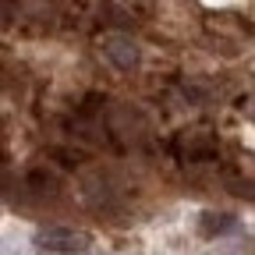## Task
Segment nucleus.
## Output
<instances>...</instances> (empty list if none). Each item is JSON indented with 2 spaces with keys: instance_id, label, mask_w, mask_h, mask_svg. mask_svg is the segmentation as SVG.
Wrapping results in <instances>:
<instances>
[{
  "instance_id": "nucleus-1",
  "label": "nucleus",
  "mask_w": 255,
  "mask_h": 255,
  "mask_svg": "<svg viewBox=\"0 0 255 255\" xmlns=\"http://www.w3.org/2000/svg\"><path fill=\"white\" fill-rule=\"evenodd\" d=\"M32 245L50 255H85L92 248V234L75 227H39L32 234Z\"/></svg>"
},
{
  "instance_id": "nucleus-2",
  "label": "nucleus",
  "mask_w": 255,
  "mask_h": 255,
  "mask_svg": "<svg viewBox=\"0 0 255 255\" xmlns=\"http://www.w3.org/2000/svg\"><path fill=\"white\" fill-rule=\"evenodd\" d=\"M100 50H103V57L114 64L117 71H135L142 64V50H138V43L131 36H107Z\"/></svg>"
},
{
  "instance_id": "nucleus-3",
  "label": "nucleus",
  "mask_w": 255,
  "mask_h": 255,
  "mask_svg": "<svg viewBox=\"0 0 255 255\" xmlns=\"http://www.w3.org/2000/svg\"><path fill=\"white\" fill-rule=\"evenodd\" d=\"M238 227V220L231 213H202L199 216V238H220V234H231Z\"/></svg>"
}]
</instances>
